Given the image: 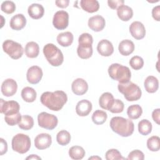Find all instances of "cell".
<instances>
[{
    "mask_svg": "<svg viewBox=\"0 0 160 160\" xmlns=\"http://www.w3.org/2000/svg\"><path fill=\"white\" fill-rule=\"evenodd\" d=\"M69 157L75 160L82 159L85 156V151L81 146H74L69 149Z\"/></svg>",
    "mask_w": 160,
    "mask_h": 160,
    "instance_id": "cell-30",
    "label": "cell"
},
{
    "mask_svg": "<svg viewBox=\"0 0 160 160\" xmlns=\"http://www.w3.org/2000/svg\"><path fill=\"white\" fill-rule=\"evenodd\" d=\"M138 131L143 136H146L151 132L152 131V124L151 122L146 119L141 120L138 123Z\"/></svg>",
    "mask_w": 160,
    "mask_h": 160,
    "instance_id": "cell-32",
    "label": "cell"
},
{
    "mask_svg": "<svg viewBox=\"0 0 160 160\" xmlns=\"http://www.w3.org/2000/svg\"><path fill=\"white\" fill-rule=\"evenodd\" d=\"M97 51L102 56L108 57L112 54L114 47L111 42L107 39L101 40L97 46Z\"/></svg>",
    "mask_w": 160,
    "mask_h": 160,
    "instance_id": "cell-17",
    "label": "cell"
},
{
    "mask_svg": "<svg viewBox=\"0 0 160 160\" xmlns=\"http://www.w3.org/2000/svg\"><path fill=\"white\" fill-rule=\"evenodd\" d=\"M52 24L58 30L65 29L69 24V14L62 10L57 11L53 16Z\"/></svg>",
    "mask_w": 160,
    "mask_h": 160,
    "instance_id": "cell-9",
    "label": "cell"
},
{
    "mask_svg": "<svg viewBox=\"0 0 160 160\" xmlns=\"http://www.w3.org/2000/svg\"><path fill=\"white\" fill-rule=\"evenodd\" d=\"M34 126V119L29 115H23L21 118V121L18 124L20 129L23 130H29L32 128Z\"/></svg>",
    "mask_w": 160,
    "mask_h": 160,
    "instance_id": "cell-35",
    "label": "cell"
},
{
    "mask_svg": "<svg viewBox=\"0 0 160 160\" xmlns=\"http://www.w3.org/2000/svg\"><path fill=\"white\" fill-rule=\"evenodd\" d=\"M80 6L84 11L89 13L95 12L99 9V3L96 0H81Z\"/></svg>",
    "mask_w": 160,
    "mask_h": 160,
    "instance_id": "cell-25",
    "label": "cell"
},
{
    "mask_svg": "<svg viewBox=\"0 0 160 160\" xmlns=\"http://www.w3.org/2000/svg\"><path fill=\"white\" fill-rule=\"evenodd\" d=\"M71 89L75 95L82 96L88 91V84L84 79L77 78L72 82Z\"/></svg>",
    "mask_w": 160,
    "mask_h": 160,
    "instance_id": "cell-15",
    "label": "cell"
},
{
    "mask_svg": "<svg viewBox=\"0 0 160 160\" xmlns=\"http://www.w3.org/2000/svg\"><path fill=\"white\" fill-rule=\"evenodd\" d=\"M147 147L151 151H158L160 149V138L158 136H152L147 141Z\"/></svg>",
    "mask_w": 160,
    "mask_h": 160,
    "instance_id": "cell-36",
    "label": "cell"
},
{
    "mask_svg": "<svg viewBox=\"0 0 160 160\" xmlns=\"http://www.w3.org/2000/svg\"><path fill=\"white\" fill-rule=\"evenodd\" d=\"M22 99L27 102H34L37 97L36 91L31 87H25L24 88L21 93Z\"/></svg>",
    "mask_w": 160,
    "mask_h": 160,
    "instance_id": "cell-29",
    "label": "cell"
},
{
    "mask_svg": "<svg viewBox=\"0 0 160 160\" xmlns=\"http://www.w3.org/2000/svg\"><path fill=\"white\" fill-rule=\"evenodd\" d=\"M88 24L91 30L95 32H99L104 28L106 21L102 16L100 15H95L89 19Z\"/></svg>",
    "mask_w": 160,
    "mask_h": 160,
    "instance_id": "cell-16",
    "label": "cell"
},
{
    "mask_svg": "<svg viewBox=\"0 0 160 160\" xmlns=\"http://www.w3.org/2000/svg\"><path fill=\"white\" fill-rule=\"evenodd\" d=\"M11 145L13 151L19 154H24L31 148V142L30 138L26 134L18 133L12 138Z\"/></svg>",
    "mask_w": 160,
    "mask_h": 160,
    "instance_id": "cell-6",
    "label": "cell"
},
{
    "mask_svg": "<svg viewBox=\"0 0 160 160\" xmlns=\"http://www.w3.org/2000/svg\"><path fill=\"white\" fill-rule=\"evenodd\" d=\"M92 108V103L87 100L82 99L79 101L76 106V112L79 116H86L91 111Z\"/></svg>",
    "mask_w": 160,
    "mask_h": 160,
    "instance_id": "cell-18",
    "label": "cell"
},
{
    "mask_svg": "<svg viewBox=\"0 0 160 160\" xmlns=\"http://www.w3.org/2000/svg\"><path fill=\"white\" fill-rule=\"evenodd\" d=\"M152 16L154 20L157 21H160V6L153 8L152 10Z\"/></svg>",
    "mask_w": 160,
    "mask_h": 160,
    "instance_id": "cell-45",
    "label": "cell"
},
{
    "mask_svg": "<svg viewBox=\"0 0 160 160\" xmlns=\"http://www.w3.org/2000/svg\"><path fill=\"white\" fill-rule=\"evenodd\" d=\"M142 109L138 104H132L128 107L127 114L131 119H137L142 115Z\"/></svg>",
    "mask_w": 160,
    "mask_h": 160,
    "instance_id": "cell-31",
    "label": "cell"
},
{
    "mask_svg": "<svg viewBox=\"0 0 160 160\" xmlns=\"http://www.w3.org/2000/svg\"><path fill=\"white\" fill-rule=\"evenodd\" d=\"M93 50L92 45L79 44L77 48V54L78 56L83 59H89L92 55Z\"/></svg>",
    "mask_w": 160,
    "mask_h": 160,
    "instance_id": "cell-28",
    "label": "cell"
},
{
    "mask_svg": "<svg viewBox=\"0 0 160 160\" xmlns=\"http://www.w3.org/2000/svg\"><path fill=\"white\" fill-rule=\"evenodd\" d=\"M2 49L4 52L13 59H19L24 52L21 44L11 39L5 40L3 42Z\"/></svg>",
    "mask_w": 160,
    "mask_h": 160,
    "instance_id": "cell-7",
    "label": "cell"
},
{
    "mask_svg": "<svg viewBox=\"0 0 160 160\" xmlns=\"http://www.w3.org/2000/svg\"><path fill=\"white\" fill-rule=\"evenodd\" d=\"M108 74L110 78L119 83H126L130 81L131 72L129 68L119 63H113L108 68Z\"/></svg>",
    "mask_w": 160,
    "mask_h": 160,
    "instance_id": "cell-3",
    "label": "cell"
},
{
    "mask_svg": "<svg viewBox=\"0 0 160 160\" xmlns=\"http://www.w3.org/2000/svg\"><path fill=\"white\" fill-rule=\"evenodd\" d=\"M160 109L158 108L154 109L152 112V118L153 121L158 124H159V121H160Z\"/></svg>",
    "mask_w": 160,
    "mask_h": 160,
    "instance_id": "cell-46",
    "label": "cell"
},
{
    "mask_svg": "<svg viewBox=\"0 0 160 160\" xmlns=\"http://www.w3.org/2000/svg\"><path fill=\"white\" fill-rule=\"evenodd\" d=\"M135 46L134 42L129 39H124L120 42L118 46V50L122 56H129L132 54L134 50Z\"/></svg>",
    "mask_w": 160,
    "mask_h": 160,
    "instance_id": "cell-22",
    "label": "cell"
},
{
    "mask_svg": "<svg viewBox=\"0 0 160 160\" xmlns=\"http://www.w3.org/2000/svg\"><path fill=\"white\" fill-rule=\"evenodd\" d=\"M43 54L52 66L58 67L61 65L64 61V56L62 51L54 44L48 43L43 48Z\"/></svg>",
    "mask_w": 160,
    "mask_h": 160,
    "instance_id": "cell-4",
    "label": "cell"
},
{
    "mask_svg": "<svg viewBox=\"0 0 160 160\" xmlns=\"http://www.w3.org/2000/svg\"><path fill=\"white\" fill-rule=\"evenodd\" d=\"M38 122L40 127L46 129L52 130L57 126L58 119L54 114L42 112L38 116Z\"/></svg>",
    "mask_w": 160,
    "mask_h": 160,
    "instance_id": "cell-8",
    "label": "cell"
},
{
    "mask_svg": "<svg viewBox=\"0 0 160 160\" xmlns=\"http://www.w3.org/2000/svg\"><path fill=\"white\" fill-rule=\"evenodd\" d=\"M56 141L59 145L66 146L71 141V134L66 130H61L56 135Z\"/></svg>",
    "mask_w": 160,
    "mask_h": 160,
    "instance_id": "cell-34",
    "label": "cell"
},
{
    "mask_svg": "<svg viewBox=\"0 0 160 160\" xmlns=\"http://www.w3.org/2000/svg\"><path fill=\"white\" fill-rule=\"evenodd\" d=\"M117 15L122 21H128L133 16V11L128 6L122 4L117 9Z\"/></svg>",
    "mask_w": 160,
    "mask_h": 160,
    "instance_id": "cell-23",
    "label": "cell"
},
{
    "mask_svg": "<svg viewBox=\"0 0 160 160\" xmlns=\"http://www.w3.org/2000/svg\"><path fill=\"white\" fill-rule=\"evenodd\" d=\"M91 118L95 124L101 125L106 122L108 118V114L105 111L98 109L93 112Z\"/></svg>",
    "mask_w": 160,
    "mask_h": 160,
    "instance_id": "cell-33",
    "label": "cell"
},
{
    "mask_svg": "<svg viewBox=\"0 0 160 160\" xmlns=\"http://www.w3.org/2000/svg\"><path fill=\"white\" fill-rule=\"evenodd\" d=\"M88 159H89V160H90V159H98V160H101L102 158H100V157H99V156H91V157L89 158Z\"/></svg>",
    "mask_w": 160,
    "mask_h": 160,
    "instance_id": "cell-50",
    "label": "cell"
},
{
    "mask_svg": "<svg viewBox=\"0 0 160 160\" xmlns=\"http://www.w3.org/2000/svg\"><path fill=\"white\" fill-rule=\"evenodd\" d=\"M28 12L31 18L34 19H39L43 16L44 9L40 4L33 3L28 7Z\"/></svg>",
    "mask_w": 160,
    "mask_h": 160,
    "instance_id": "cell-21",
    "label": "cell"
},
{
    "mask_svg": "<svg viewBox=\"0 0 160 160\" xmlns=\"http://www.w3.org/2000/svg\"><path fill=\"white\" fill-rule=\"evenodd\" d=\"M105 157L107 160H114V159H125L121 154V152L116 149H109L105 154Z\"/></svg>",
    "mask_w": 160,
    "mask_h": 160,
    "instance_id": "cell-40",
    "label": "cell"
},
{
    "mask_svg": "<svg viewBox=\"0 0 160 160\" xmlns=\"http://www.w3.org/2000/svg\"><path fill=\"white\" fill-rule=\"evenodd\" d=\"M18 89V84L15 80L8 78L5 79L1 87L2 94L6 97L12 96L16 93Z\"/></svg>",
    "mask_w": 160,
    "mask_h": 160,
    "instance_id": "cell-12",
    "label": "cell"
},
{
    "mask_svg": "<svg viewBox=\"0 0 160 160\" xmlns=\"http://www.w3.org/2000/svg\"><path fill=\"white\" fill-rule=\"evenodd\" d=\"M1 9L2 12L8 14H10L15 11L16 5L14 2L11 1H5L1 4Z\"/></svg>",
    "mask_w": 160,
    "mask_h": 160,
    "instance_id": "cell-37",
    "label": "cell"
},
{
    "mask_svg": "<svg viewBox=\"0 0 160 160\" xmlns=\"http://www.w3.org/2000/svg\"><path fill=\"white\" fill-rule=\"evenodd\" d=\"M129 65L134 70H139L144 66L143 59L139 56H134L132 57L129 61Z\"/></svg>",
    "mask_w": 160,
    "mask_h": 160,
    "instance_id": "cell-38",
    "label": "cell"
},
{
    "mask_svg": "<svg viewBox=\"0 0 160 160\" xmlns=\"http://www.w3.org/2000/svg\"><path fill=\"white\" fill-rule=\"evenodd\" d=\"M52 143L51 136L48 133H41L34 139V146L39 150H42L50 147Z\"/></svg>",
    "mask_w": 160,
    "mask_h": 160,
    "instance_id": "cell-14",
    "label": "cell"
},
{
    "mask_svg": "<svg viewBox=\"0 0 160 160\" xmlns=\"http://www.w3.org/2000/svg\"><path fill=\"white\" fill-rule=\"evenodd\" d=\"M26 24V19L22 14H17L13 16L9 22L12 29L19 31L23 29Z\"/></svg>",
    "mask_w": 160,
    "mask_h": 160,
    "instance_id": "cell-19",
    "label": "cell"
},
{
    "mask_svg": "<svg viewBox=\"0 0 160 160\" xmlns=\"http://www.w3.org/2000/svg\"><path fill=\"white\" fill-rule=\"evenodd\" d=\"M21 118H22L21 114L19 112H18L14 114L9 115V116H5L4 120H5V122L8 125L15 126L19 124V122L21 120Z\"/></svg>",
    "mask_w": 160,
    "mask_h": 160,
    "instance_id": "cell-39",
    "label": "cell"
},
{
    "mask_svg": "<svg viewBox=\"0 0 160 160\" xmlns=\"http://www.w3.org/2000/svg\"><path fill=\"white\" fill-rule=\"evenodd\" d=\"M79 44H90L92 45L93 42L92 36L87 32L81 34L78 38Z\"/></svg>",
    "mask_w": 160,
    "mask_h": 160,
    "instance_id": "cell-42",
    "label": "cell"
},
{
    "mask_svg": "<svg viewBox=\"0 0 160 160\" xmlns=\"http://www.w3.org/2000/svg\"><path fill=\"white\" fill-rule=\"evenodd\" d=\"M41 103L50 110L60 111L68 101L67 94L63 91L43 92L40 98Z\"/></svg>",
    "mask_w": 160,
    "mask_h": 160,
    "instance_id": "cell-1",
    "label": "cell"
},
{
    "mask_svg": "<svg viewBox=\"0 0 160 160\" xmlns=\"http://www.w3.org/2000/svg\"><path fill=\"white\" fill-rule=\"evenodd\" d=\"M131 36L137 40L143 39L146 35V29L143 24L139 21L132 22L129 26Z\"/></svg>",
    "mask_w": 160,
    "mask_h": 160,
    "instance_id": "cell-13",
    "label": "cell"
},
{
    "mask_svg": "<svg viewBox=\"0 0 160 160\" xmlns=\"http://www.w3.org/2000/svg\"><path fill=\"white\" fill-rule=\"evenodd\" d=\"M1 156L3 155L4 154H5L7 151H8V144L7 142L3 139V138H1Z\"/></svg>",
    "mask_w": 160,
    "mask_h": 160,
    "instance_id": "cell-47",
    "label": "cell"
},
{
    "mask_svg": "<svg viewBox=\"0 0 160 160\" xmlns=\"http://www.w3.org/2000/svg\"><path fill=\"white\" fill-rule=\"evenodd\" d=\"M20 106L16 101H5L3 99H1L0 112L5 116H9L19 112Z\"/></svg>",
    "mask_w": 160,
    "mask_h": 160,
    "instance_id": "cell-10",
    "label": "cell"
},
{
    "mask_svg": "<svg viewBox=\"0 0 160 160\" xmlns=\"http://www.w3.org/2000/svg\"><path fill=\"white\" fill-rule=\"evenodd\" d=\"M57 42L62 47H68L71 46L73 42L74 36L72 32L66 31L59 34L57 36Z\"/></svg>",
    "mask_w": 160,
    "mask_h": 160,
    "instance_id": "cell-26",
    "label": "cell"
},
{
    "mask_svg": "<svg viewBox=\"0 0 160 160\" xmlns=\"http://www.w3.org/2000/svg\"><path fill=\"white\" fill-rule=\"evenodd\" d=\"M43 72L42 69L38 66L30 67L26 73V78L28 82L32 84H36L40 82L42 79Z\"/></svg>",
    "mask_w": 160,
    "mask_h": 160,
    "instance_id": "cell-11",
    "label": "cell"
},
{
    "mask_svg": "<svg viewBox=\"0 0 160 160\" xmlns=\"http://www.w3.org/2000/svg\"><path fill=\"white\" fill-rule=\"evenodd\" d=\"M144 86L148 92L154 93L159 88V81L155 76H149L144 81Z\"/></svg>",
    "mask_w": 160,
    "mask_h": 160,
    "instance_id": "cell-24",
    "label": "cell"
},
{
    "mask_svg": "<svg viewBox=\"0 0 160 160\" xmlns=\"http://www.w3.org/2000/svg\"><path fill=\"white\" fill-rule=\"evenodd\" d=\"M124 0H108V4L110 8L112 9H118V8L122 4H124Z\"/></svg>",
    "mask_w": 160,
    "mask_h": 160,
    "instance_id": "cell-44",
    "label": "cell"
},
{
    "mask_svg": "<svg viewBox=\"0 0 160 160\" xmlns=\"http://www.w3.org/2000/svg\"><path fill=\"white\" fill-rule=\"evenodd\" d=\"M114 101L113 95L109 92H106L101 94L99 99V106L105 110L109 111Z\"/></svg>",
    "mask_w": 160,
    "mask_h": 160,
    "instance_id": "cell-20",
    "label": "cell"
},
{
    "mask_svg": "<svg viewBox=\"0 0 160 160\" xmlns=\"http://www.w3.org/2000/svg\"><path fill=\"white\" fill-rule=\"evenodd\" d=\"M56 6L61 8H66L69 6V0H57L55 1Z\"/></svg>",
    "mask_w": 160,
    "mask_h": 160,
    "instance_id": "cell-48",
    "label": "cell"
},
{
    "mask_svg": "<svg viewBox=\"0 0 160 160\" xmlns=\"http://www.w3.org/2000/svg\"><path fill=\"white\" fill-rule=\"evenodd\" d=\"M144 159V153L139 150V149H135L132 151L131 152H129L128 154V158L126 159H131V160H143Z\"/></svg>",
    "mask_w": 160,
    "mask_h": 160,
    "instance_id": "cell-43",
    "label": "cell"
},
{
    "mask_svg": "<svg viewBox=\"0 0 160 160\" xmlns=\"http://www.w3.org/2000/svg\"><path fill=\"white\" fill-rule=\"evenodd\" d=\"M25 54L28 58H35L39 53V46L38 43L34 41L28 42L24 49Z\"/></svg>",
    "mask_w": 160,
    "mask_h": 160,
    "instance_id": "cell-27",
    "label": "cell"
},
{
    "mask_svg": "<svg viewBox=\"0 0 160 160\" xmlns=\"http://www.w3.org/2000/svg\"><path fill=\"white\" fill-rule=\"evenodd\" d=\"M118 89L128 101H138L141 97L142 92L140 88L131 81L126 83H119Z\"/></svg>",
    "mask_w": 160,
    "mask_h": 160,
    "instance_id": "cell-5",
    "label": "cell"
},
{
    "mask_svg": "<svg viewBox=\"0 0 160 160\" xmlns=\"http://www.w3.org/2000/svg\"><path fill=\"white\" fill-rule=\"evenodd\" d=\"M109 125L113 132L122 137H128L132 134L134 130L133 122L129 119L115 116L111 119Z\"/></svg>",
    "mask_w": 160,
    "mask_h": 160,
    "instance_id": "cell-2",
    "label": "cell"
},
{
    "mask_svg": "<svg viewBox=\"0 0 160 160\" xmlns=\"http://www.w3.org/2000/svg\"><path fill=\"white\" fill-rule=\"evenodd\" d=\"M124 104L123 102L118 99H114V103L111 106L109 111L112 113H120L122 112L124 110Z\"/></svg>",
    "mask_w": 160,
    "mask_h": 160,
    "instance_id": "cell-41",
    "label": "cell"
},
{
    "mask_svg": "<svg viewBox=\"0 0 160 160\" xmlns=\"http://www.w3.org/2000/svg\"><path fill=\"white\" fill-rule=\"evenodd\" d=\"M26 159H41V158L36 154H31L30 156H28Z\"/></svg>",
    "mask_w": 160,
    "mask_h": 160,
    "instance_id": "cell-49",
    "label": "cell"
}]
</instances>
